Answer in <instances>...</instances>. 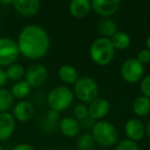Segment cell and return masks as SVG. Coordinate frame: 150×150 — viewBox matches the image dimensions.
<instances>
[{"mask_svg":"<svg viewBox=\"0 0 150 150\" xmlns=\"http://www.w3.org/2000/svg\"><path fill=\"white\" fill-rule=\"evenodd\" d=\"M115 48L111 39L99 37L92 43L90 48V56L92 60L100 66H106L113 60Z\"/></svg>","mask_w":150,"mask_h":150,"instance_id":"obj_2","label":"cell"},{"mask_svg":"<svg viewBox=\"0 0 150 150\" xmlns=\"http://www.w3.org/2000/svg\"><path fill=\"white\" fill-rule=\"evenodd\" d=\"M92 9V1L90 0H72L69 4L70 13L76 19H83Z\"/></svg>","mask_w":150,"mask_h":150,"instance_id":"obj_15","label":"cell"},{"mask_svg":"<svg viewBox=\"0 0 150 150\" xmlns=\"http://www.w3.org/2000/svg\"><path fill=\"white\" fill-rule=\"evenodd\" d=\"M16 119L8 112L0 113V141L9 139L15 133Z\"/></svg>","mask_w":150,"mask_h":150,"instance_id":"obj_14","label":"cell"},{"mask_svg":"<svg viewBox=\"0 0 150 150\" xmlns=\"http://www.w3.org/2000/svg\"><path fill=\"white\" fill-rule=\"evenodd\" d=\"M74 100V94L69 88L65 86H58L54 88L47 95V105L50 110L56 112L65 111L71 106Z\"/></svg>","mask_w":150,"mask_h":150,"instance_id":"obj_3","label":"cell"},{"mask_svg":"<svg viewBox=\"0 0 150 150\" xmlns=\"http://www.w3.org/2000/svg\"><path fill=\"white\" fill-rule=\"evenodd\" d=\"M146 134H147L148 137H149V139H150V120L148 121L147 127H146Z\"/></svg>","mask_w":150,"mask_h":150,"instance_id":"obj_33","label":"cell"},{"mask_svg":"<svg viewBox=\"0 0 150 150\" xmlns=\"http://www.w3.org/2000/svg\"><path fill=\"white\" fill-rule=\"evenodd\" d=\"M21 54L29 60H39L50 50V40L47 32L39 25H28L21 30L18 37Z\"/></svg>","mask_w":150,"mask_h":150,"instance_id":"obj_1","label":"cell"},{"mask_svg":"<svg viewBox=\"0 0 150 150\" xmlns=\"http://www.w3.org/2000/svg\"><path fill=\"white\" fill-rule=\"evenodd\" d=\"M125 133L127 139L137 143L144 138L146 134V127L140 119L131 118L125 122Z\"/></svg>","mask_w":150,"mask_h":150,"instance_id":"obj_10","label":"cell"},{"mask_svg":"<svg viewBox=\"0 0 150 150\" xmlns=\"http://www.w3.org/2000/svg\"><path fill=\"white\" fill-rule=\"evenodd\" d=\"M121 76L129 83H135L143 78L144 67L136 58H129L121 66Z\"/></svg>","mask_w":150,"mask_h":150,"instance_id":"obj_7","label":"cell"},{"mask_svg":"<svg viewBox=\"0 0 150 150\" xmlns=\"http://www.w3.org/2000/svg\"><path fill=\"white\" fill-rule=\"evenodd\" d=\"M137 59L142 65L148 64L150 62V52L146 48V50H141L137 54Z\"/></svg>","mask_w":150,"mask_h":150,"instance_id":"obj_29","label":"cell"},{"mask_svg":"<svg viewBox=\"0 0 150 150\" xmlns=\"http://www.w3.org/2000/svg\"><path fill=\"white\" fill-rule=\"evenodd\" d=\"M146 46H147V50L150 52V35L147 37V39H146Z\"/></svg>","mask_w":150,"mask_h":150,"instance_id":"obj_34","label":"cell"},{"mask_svg":"<svg viewBox=\"0 0 150 150\" xmlns=\"http://www.w3.org/2000/svg\"><path fill=\"white\" fill-rule=\"evenodd\" d=\"M45 150H54V149H45Z\"/></svg>","mask_w":150,"mask_h":150,"instance_id":"obj_36","label":"cell"},{"mask_svg":"<svg viewBox=\"0 0 150 150\" xmlns=\"http://www.w3.org/2000/svg\"><path fill=\"white\" fill-rule=\"evenodd\" d=\"M31 88H32L28 84L26 80H20L13 86L11 93L13 98L24 99L31 93Z\"/></svg>","mask_w":150,"mask_h":150,"instance_id":"obj_21","label":"cell"},{"mask_svg":"<svg viewBox=\"0 0 150 150\" xmlns=\"http://www.w3.org/2000/svg\"><path fill=\"white\" fill-rule=\"evenodd\" d=\"M1 4H4V5H9V4H13V0H8V1H0Z\"/></svg>","mask_w":150,"mask_h":150,"instance_id":"obj_32","label":"cell"},{"mask_svg":"<svg viewBox=\"0 0 150 150\" xmlns=\"http://www.w3.org/2000/svg\"><path fill=\"white\" fill-rule=\"evenodd\" d=\"M6 82H7V76H6V73H5V70L2 67H0V88H2Z\"/></svg>","mask_w":150,"mask_h":150,"instance_id":"obj_30","label":"cell"},{"mask_svg":"<svg viewBox=\"0 0 150 150\" xmlns=\"http://www.w3.org/2000/svg\"><path fill=\"white\" fill-rule=\"evenodd\" d=\"M5 73H6L7 79H11L13 81H20L25 76L26 70L21 64H16L15 63V64L7 67Z\"/></svg>","mask_w":150,"mask_h":150,"instance_id":"obj_23","label":"cell"},{"mask_svg":"<svg viewBox=\"0 0 150 150\" xmlns=\"http://www.w3.org/2000/svg\"><path fill=\"white\" fill-rule=\"evenodd\" d=\"M60 119V115H59V112H56L54 110H50L47 113H46L45 117H44V122H45V127H50L52 129V127H56L57 122Z\"/></svg>","mask_w":150,"mask_h":150,"instance_id":"obj_26","label":"cell"},{"mask_svg":"<svg viewBox=\"0 0 150 150\" xmlns=\"http://www.w3.org/2000/svg\"><path fill=\"white\" fill-rule=\"evenodd\" d=\"M140 90H141V93L143 94L142 96H145L148 99H150V74L144 76L141 79Z\"/></svg>","mask_w":150,"mask_h":150,"instance_id":"obj_28","label":"cell"},{"mask_svg":"<svg viewBox=\"0 0 150 150\" xmlns=\"http://www.w3.org/2000/svg\"><path fill=\"white\" fill-rule=\"evenodd\" d=\"M99 33L101 34V37L111 39L115 34L117 33V26L113 20L104 19L99 24Z\"/></svg>","mask_w":150,"mask_h":150,"instance_id":"obj_18","label":"cell"},{"mask_svg":"<svg viewBox=\"0 0 150 150\" xmlns=\"http://www.w3.org/2000/svg\"><path fill=\"white\" fill-rule=\"evenodd\" d=\"M47 78V70L42 64L31 65L26 70L25 80L31 88H38L45 82Z\"/></svg>","mask_w":150,"mask_h":150,"instance_id":"obj_8","label":"cell"},{"mask_svg":"<svg viewBox=\"0 0 150 150\" xmlns=\"http://www.w3.org/2000/svg\"><path fill=\"white\" fill-rule=\"evenodd\" d=\"M34 113H35L34 105L31 102H29V101L23 100V101H20L13 107V116L17 120L25 122V121L30 120L34 116Z\"/></svg>","mask_w":150,"mask_h":150,"instance_id":"obj_13","label":"cell"},{"mask_svg":"<svg viewBox=\"0 0 150 150\" xmlns=\"http://www.w3.org/2000/svg\"><path fill=\"white\" fill-rule=\"evenodd\" d=\"M88 108V116L92 119H102L108 115L110 111V104L106 99L97 98L90 103Z\"/></svg>","mask_w":150,"mask_h":150,"instance_id":"obj_11","label":"cell"},{"mask_svg":"<svg viewBox=\"0 0 150 150\" xmlns=\"http://www.w3.org/2000/svg\"><path fill=\"white\" fill-rule=\"evenodd\" d=\"M60 129L64 136H66L68 138H74L79 134V121L77 119L73 118V117H64V118L61 119Z\"/></svg>","mask_w":150,"mask_h":150,"instance_id":"obj_16","label":"cell"},{"mask_svg":"<svg viewBox=\"0 0 150 150\" xmlns=\"http://www.w3.org/2000/svg\"><path fill=\"white\" fill-rule=\"evenodd\" d=\"M115 150H140V148L136 142L127 139L119 142L115 147Z\"/></svg>","mask_w":150,"mask_h":150,"instance_id":"obj_27","label":"cell"},{"mask_svg":"<svg viewBox=\"0 0 150 150\" xmlns=\"http://www.w3.org/2000/svg\"><path fill=\"white\" fill-rule=\"evenodd\" d=\"M119 0H94L92 1V9L101 17H110L114 15L120 7Z\"/></svg>","mask_w":150,"mask_h":150,"instance_id":"obj_9","label":"cell"},{"mask_svg":"<svg viewBox=\"0 0 150 150\" xmlns=\"http://www.w3.org/2000/svg\"><path fill=\"white\" fill-rule=\"evenodd\" d=\"M95 140L93 138L92 134L84 133L78 138L77 140V147L79 150H93L95 147Z\"/></svg>","mask_w":150,"mask_h":150,"instance_id":"obj_24","label":"cell"},{"mask_svg":"<svg viewBox=\"0 0 150 150\" xmlns=\"http://www.w3.org/2000/svg\"><path fill=\"white\" fill-rule=\"evenodd\" d=\"M17 41L9 37L0 38V67H8L15 64L19 58Z\"/></svg>","mask_w":150,"mask_h":150,"instance_id":"obj_6","label":"cell"},{"mask_svg":"<svg viewBox=\"0 0 150 150\" xmlns=\"http://www.w3.org/2000/svg\"><path fill=\"white\" fill-rule=\"evenodd\" d=\"M13 150H34V148L32 147L31 145H29V144L23 143V144H19V145L15 146V147L13 148Z\"/></svg>","mask_w":150,"mask_h":150,"instance_id":"obj_31","label":"cell"},{"mask_svg":"<svg viewBox=\"0 0 150 150\" xmlns=\"http://www.w3.org/2000/svg\"><path fill=\"white\" fill-rule=\"evenodd\" d=\"M58 75L60 79L66 84H74L79 78L77 70L71 65H63L59 69Z\"/></svg>","mask_w":150,"mask_h":150,"instance_id":"obj_17","label":"cell"},{"mask_svg":"<svg viewBox=\"0 0 150 150\" xmlns=\"http://www.w3.org/2000/svg\"><path fill=\"white\" fill-rule=\"evenodd\" d=\"M13 5L19 15L27 18L35 16L40 9V2L38 0H16Z\"/></svg>","mask_w":150,"mask_h":150,"instance_id":"obj_12","label":"cell"},{"mask_svg":"<svg viewBox=\"0 0 150 150\" xmlns=\"http://www.w3.org/2000/svg\"><path fill=\"white\" fill-rule=\"evenodd\" d=\"M73 114L75 116V119L77 120H83L88 117V108L86 106V104H77L73 109Z\"/></svg>","mask_w":150,"mask_h":150,"instance_id":"obj_25","label":"cell"},{"mask_svg":"<svg viewBox=\"0 0 150 150\" xmlns=\"http://www.w3.org/2000/svg\"><path fill=\"white\" fill-rule=\"evenodd\" d=\"M15 98L11 95V91L5 88H0V113L7 112L13 106Z\"/></svg>","mask_w":150,"mask_h":150,"instance_id":"obj_22","label":"cell"},{"mask_svg":"<svg viewBox=\"0 0 150 150\" xmlns=\"http://www.w3.org/2000/svg\"><path fill=\"white\" fill-rule=\"evenodd\" d=\"M74 94L82 103H91L98 98L99 86L91 77H79L74 83Z\"/></svg>","mask_w":150,"mask_h":150,"instance_id":"obj_5","label":"cell"},{"mask_svg":"<svg viewBox=\"0 0 150 150\" xmlns=\"http://www.w3.org/2000/svg\"><path fill=\"white\" fill-rule=\"evenodd\" d=\"M92 136L96 143L104 147L113 146L118 139L116 127L106 120H99L94 123L92 127Z\"/></svg>","mask_w":150,"mask_h":150,"instance_id":"obj_4","label":"cell"},{"mask_svg":"<svg viewBox=\"0 0 150 150\" xmlns=\"http://www.w3.org/2000/svg\"><path fill=\"white\" fill-rule=\"evenodd\" d=\"M111 42H112L115 50H123L129 47V44H131V37L125 32L119 31L111 38Z\"/></svg>","mask_w":150,"mask_h":150,"instance_id":"obj_20","label":"cell"},{"mask_svg":"<svg viewBox=\"0 0 150 150\" xmlns=\"http://www.w3.org/2000/svg\"><path fill=\"white\" fill-rule=\"evenodd\" d=\"M133 111L138 116H146L150 112V99L145 96H140L134 101Z\"/></svg>","mask_w":150,"mask_h":150,"instance_id":"obj_19","label":"cell"},{"mask_svg":"<svg viewBox=\"0 0 150 150\" xmlns=\"http://www.w3.org/2000/svg\"><path fill=\"white\" fill-rule=\"evenodd\" d=\"M0 150H3V149H2V147H1V146H0Z\"/></svg>","mask_w":150,"mask_h":150,"instance_id":"obj_35","label":"cell"}]
</instances>
